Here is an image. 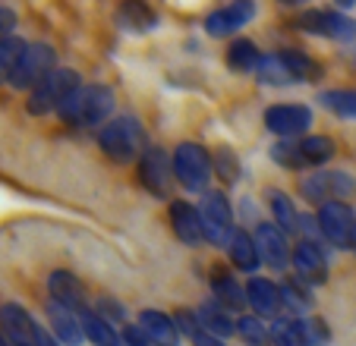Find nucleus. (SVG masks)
I'll return each instance as SVG.
<instances>
[{
	"label": "nucleus",
	"instance_id": "nucleus-1",
	"mask_svg": "<svg viewBox=\"0 0 356 346\" xmlns=\"http://www.w3.org/2000/svg\"><path fill=\"white\" fill-rule=\"evenodd\" d=\"M57 113L70 126H101L114 113V92L108 85H82L63 101Z\"/></svg>",
	"mask_w": 356,
	"mask_h": 346
},
{
	"label": "nucleus",
	"instance_id": "nucleus-2",
	"mask_svg": "<svg viewBox=\"0 0 356 346\" xmlns=\"http://www.w3.org/2000/svg\"><path fill=\"white\" fill-rule=\"evenodd\" d=\"M98 142L101 151L117 164H127V160H136L139 154H145V133H142L136 117H117V120L104 123Z\"/></svg>",
	"mask_w": 356,
	"mask_h": 346
},
{
	"label": "nucleus",
	"instance_id": "nucleus-3",
	"mask_svg": "<svg viewBox=\"0 0 356 346\" xmlns=\"http://www.w3.org/2000/svg\"><path fill=\"white\" fill-rule=\"evenodd\" d=\"M170 164H174V180L180 183L183 189H189V192H205V186H209V180H211V170H215V164H211L205 148L195 145V142H183V145H177Z\"/></svg>",
	"mask_w": 356,
	"mask_h": 346
},
{
	"label": "nucleus",
	"instance_id": "nucleus-4",
	"mask_svg": "<svg viewBox=\"0 0 356 346\" xmlns=\"http://www.w3.org/2000/svg\"><path fill=\"white\" fill-rule=\"evenodd\" d=\"M79 88H82L79 76H76L73 69H54L47 79H41L38 85L32 88V94H29V113L44 117V113H51V110H60L63 101L73 92H79Z\"/></svg>",
	"mask_w": 356,
	"mask_h": 346
},
{
	"label": "nucleus",
	"instance_id": "nucleus-5",
	"mask_svg": "<svg viewBox=\"0 0 356 346\" xmlns=\"http://www.w3.org/2000/svg\"><path fill=\"white\" fill-rule=\"evenodd\" d=\"M202 233L205 240L215 242V246H227L234 240L236 226H234V211H230L227 199L221 192H205L202 195Z\"/></svg>",
	"mask_w": 356,
	"mask_h": 346
},
{
	"label": "nucleus",
	"instance_id": "nucleus-6",
	"mask_svg": "<svg viewBox=\"0 0 356 346\" xmlns=\"http://www.w3.org/2000/svg\"><path fill=\"white\" fill-rule=\"evenodd\" d=\"M318 220V233L322 240H328L337 249H350L353 246V233H356V214L347 201H328L318 208L316 214Z\"/></svg>",
	"mask_w": 356,
	"mask_h": 346
},
{
	"label": "nucleus",
	"instance_id": "nucleus-7",
	"mask_svg": "<svg viewBox=\"0 0 356 346\" xmlns=\"http://www.w3.org/2000/svg\"><path fill=\"white\" fill-rule=\"evenodd\" d=\"M54 63H57V53L51 44H29L22 51L19 63H16L13 76H10V85L13 88H35L41 79L54 73Z\"/></svg>",
	"mask_w": 356,
	"mask_h": 346
},
{
	"label": "nucleus",
	"instance_id": "nucleus-8",
	"mask_svg": "<svg viewBox=\"0 0 356 346\" xmlns=\"http://www.w3.org/2000/svg\"><path fill=\"white\" fill-rule=\"evenodd\" d=\"M296 26H300L302 32L325 35V38H334V41L356 38V22L347 19L343 13H337V10H306V13L296 19Z\"/></svg>",
	"mask_w": 356,
	"mask_h": 346
},
{
	"label": "nucleus",
	"instance_id": "nucleus-9",
	"mask_svg": "<svg viewBox=\"0 0 356 346\" xmlns=\"http://www.w3.org/2000/svg\"><path fill=\"white\" fill-rule=\"evenodd\" d=\"M302 199L318 201V205H328V201H341L343 195L353 192V180L341 170H328V173H312L300 183Z\"/></svg>",
	"mask_w": 356,
	"mask_h": 346
},
{
	"label": "nucleus",
	"instance_id": "nucleus-10",
	"mask_svg": "<svg viewBox=\"0 0 356 346\" xmlns=\"http://www.w3.org/2000/svg\"><path fill=\"white\" fill-rule=\"evenodd\" d=\"M256 249H259V258H262L265 265H271L275 271H284V267L293 261V249L287 246V233H284L277 224L256 226Z\"/></svg>",
	"mask_w": 356,
	"mask_h": 346
},
{
	"label": "nucleus",
	"instance_id": "nucleus-11",
	"mask_svg": "<svg viewBox=\"0 0 356 346\" xmlns=\"http://www.w3.org/2000/svg\"><path fill=\"white\" fill-rule=\"evenodd\" d=\"M309 123H312V110L302 104H275L265 110V126L275 135H284V139L306 133Z\"/></svg>",
	"mask_w": 356,
	"mask_h": 346
},
{
	"label": "nucleus",
	"instance_id": "nucleus-12",
	"mask_svg": "<svg viewBox=\"0 0 356 346\" xmlns=\"http://www.w3.org/2000/svg\"><path fill=\"white\" fill-rule=\"evenodd\" d=\"M139 176L145 183V189H152L155 195H168L170 183H174V164L168 160V154L161 148H145L139 160Z\"/></svg>",
	"mask_w": 356,
	"mask_h": 346
},
{
	"label": "nucleus",
	"instance_id": "nucleus-13",
	"mask_svg": "<svg viewBox=\"0 0 356 346\" xmlns=\"http://www.w3.org/2000/svg\"><path fill=\"white\" fill-rule=\"evenodd\" d=\"M293 267L302 283H325V280H328V258H325L318 242L302 240L300 246L293 249Z\"/></svg>",
	"mask_w": 356,
	"mask_h": 346
},
{
	"label": "nucleus",
	"instance_id": "nucleus-14",
	"mask_svg": "<svg viewBox=\"0 0 356 346\" xmlns=\"http://www.w3.org/2000/svg\"><path fill=\"white\" fill-rule=\"evenodd\" d=\"M82 312H73V308L60 306V302H47V321H51V333H54L60 343L67 346H79L86 340V331H82Z\"/></svg>",
	"mask_w": 356,
	"mask_h": 346
},
{
	"label": "nucleus",
	"instance_id": "nucleus-15",
	"mask_svg": "<svg viewBox=\"0 0 356 346\" xmlns=\"http://www.w3.org/2000/svg\"><path fill=\"white\" fill-rule=\"evenodd\" d=\"M252 13H256V7L252 3H230V7H221V10H211L209 19H205V32L211 35V38H227L230 32H236L240 26H246L249 19H252Z\"/></svg>",
	"mask_w": 356,
	"mask_h": 346
},
{
	"label": "nucleus",
	"instance_id": "nucleus-16",
	"mask_svg": "<svg viewBox=\"0 0 356 346\" xmlns=\"http://www.w3.org/2000/svg\"><path fill=\"white\" fill-rule=\"evenodd\" d=\"M47 290H51V299L60 302V306L73 308V312H86V290L82 283L73 277L70 271H54L47 277Z\"/></svg>",
	"mask_w": 356,
	"mask_h": 346
},
{
	"label": "nucleus",
	"instance_id": "nucleus-17",
	"mask_svg": "<svg viewBox=\"0 0 356 346\" xmlns=\"http://www.w3.org/2000/svg\"><path fill=\"white\" fill-rule=\"evenodd\" d=\"M139 327L152 346H180V331H177L174 318H168L164 312L145 308V312L139 315Z\"/></svg>",
	"mask_w": 356,
	"mask_h": 346
},
{
	"label": "nucleus",
	"instance_id": "nucleus-18",
	"mask_svg": "<svg viewBox=\"0 0 356 346\" xmlns=\"http://www.w3.org/2000/svg\"><path fill=\"white\" fill-rule=\"evenodd\" d=\"M170 224H174L177 240H183L186 246H195V242L205 240V233H202L199 208L186 205V201H174V205H170Z\"/></svg>",
	"mask_w": 356,
	"mask_h": 346
},
{
	"label": "nucleus",
	"instance_id": "nucleus-19",
	"mask_svg": "<svg viewBox=\"0 0 356 346\" xmlns=\"http://www.w3.org/2000/svg\"><path fill=\"white\" fill-rule=\"evenodd\" d=\"M246 302L256 308L259 315H277L284 308L281 286L271 283V280H265V277H252L246 283Z\"/></svg>",
	"mask_w": 356,
	"mask_h": 346
},
{
	"label": "nucleus",
	"instance_id": "nucleus-20",
	"mask_svg": "<svg viewBox=\"0 0 356 346\" xmlns=\"http://www.w3.org/2000/svg\"><path fill=\"white\" fill-rule=\"evenodd\" d=\"M195 318H199V327L205 333H211V337H230V333L236 331V321L230 318V308H224L218 299L205 302V306L195 312Z\"/></svg>",
	"mask_w": 356,
	"mask_h": 346
},
{
	"label": "nucleus",
	"instance_id": "nucleus-21",
	"mask_svg": "<svg viewBox=\"0 0 356 346\" xmlns=\"http://www.w3.org/2000/svg\"><path fill=\"white\" fill-rule=\"evenodd\" d=\"M331 154H334V142L328 135H306V139L296 142V170L328 164Z\"/></svg>",
	"mask_w": 356,
	"mask_h": 346
},
{
	"label": "nucleus",
	"instance_id": "nucleus-22",
	"mask_svg": "<svg viewBox=\"0 0 356 346\" xmlns=\"http://www.w3.org/2000/svg\"><path fill=\"white\" fill-rule=\"evenodd\" d=\"M256 76L265 82V85H293V82H300V79H296V73L290 69L284 51L262 57V60H259V67H256Z\"/></svg>",
	"mask_w": 356,
	"mask_h": 346
},
{
	"label": "nucleus",
	"instance_id": "nucleus-23",
	"mask_svg": "<svg viewBox=\"0 0 356 346\" xmlns=\"http://www.w3.org/2000/svg\"><path fill=\"white\" fill-rule=\"evenodd\" d=\"M230 261H234L243 274H252L259 265H262L259 249H256V240H252L246 230H236L234 240H230Z\"/></svg>",
	"mask_w": 356,
	"mask_h": 346
},
{
	"label": "nucleus",
	"instance_id": "nucleus-24",
	"mask_svg": "<svg viewBox=\"0 0 356 346\" xmlns=\"http://www.w3.org/2000/svg\"><path fill=\"white\" fill-rule=\"evenodd\" d=\"M79 318H82L86 340H92L95 346H120V340H117V333H114V324H111V321L104 318L101 312H92V308H86Z\"/></svg>",
	"mask_w": 356,
	"mask_h": 346
},
{
	"label": "nucleus",
	"instance_id": "nucleus-25",
	"mask_svg": "<svg viewBox=\"0 0 356 346\" xmlns=\"http://www.w3.org/2000/svg\"><path fill=\"white\" fill-rule=\"evenodd\" d=\"M211 286H215V299L221 302L224 308H243L246 306V290H243L240 283H236L230 274H215V280H211Z\"/></svg>",
	"mask_w": 356,
	"mask_h": 346
},
{
	"label": "nucleus",
	"instance_id": "nucleus-26",
	"mask_svg": "<svg viewBox=\"0 0 356 346\" xmlns=\"http://www.w3.org/2000/svg\"><path fill=\"white\" fill-rule=\"evenodd\" d=\"M117 22L127 32H148V28H155V13L142 3H127L117 10Z\"/></svg>",
	"mask_w": 356,
	"mask_h": 346
},
{
	"label": "nucleus",
	"instance_id": "nucleus-27",
	"mask_svg": "<svg viewBox=\"0 0 356 346\" xmlns=\"http://www.w3.org/2000/svg\"><path fill=\"white\" fill-rule=\"evenodd\" d=\"M318 101H322L331 113H337V117L356 120V88H331V92H325Z\"/></svg>",
	"mask_w": 356,
	"mask_h": 346
},
{
	"label": "nucleus",
	"instance_id": "nucleus-28",
	"mask_svg": "<svg viewBox=\"0 0 356 346\" xmlns=\"http://www.w3.org/2000/svg\"><path fill=\"white\" fill-rule=\"evenodd\" d=\"M268 331L277 346H306V333H302L300 318H275V324Z\"/></svg>",
	"mask_w": 356,
	"mask_h": 346
},
{
	"label": "nucleus",
	"instance_id": "nucleus-29",
	"mask_svg": "<svg viewBox=\"0 0 356 346\" xmlns=\"http://www.w3.org/2000/svg\"><path fill=\"white\" fill-rule=\"evenodd\" d=\"M259 47L252 44L249 38H240V41H234L230 44V51H227V63L234 69H240V73H249V69H256L259 67Z\"/></svg>",
	"mask_w": 356,
	"mask_h": 346
},
{
	"label": "nucleus",
	"instance_id": "nucleus-30",
	"mask_svg": "<svg viewBox=\"0 0 356 346\" xmlns=\"http://www.w3.org/2000/svg\"><path fill=\"white\" fill-rule=\"evenodd\" d=\"M236 333H240L243 343H249V346H265L271 340V331L256 315H240V318H236Z\"/></svg>",
	"mask_w": 356,
	"mask_h": 346
},
{
	"label": "nucleus",
	"instance_id": "nucleus-31",
	"mask_svg": "<svg viewBox=\"0 0 356 346\" xmlns=\"http://www.w3.org/2000/svg\"><path fill=\"white\" fill-rule=\"evenodd\" d=\"M268 201H271V211H275L277 226H281L284 233H290V230H296V226H300V214H296L293 201H290L287 195H284V192H268Z\"/></svg>",
	"mask_w": 356,
	"mask_h": 346
},
{
	"label": "nucleus",
	"instance_id": "nucleus-32",
	"mask_svg": "<svg viewBox=\"0 0 356 346\" xmlns=\"http://www.w3.org/2000/svg\"><path fill=\"white\" fill-rule=\"evenodd\" d=\"M26 47L29 44L22 38H16V35L0 44V82H10V76H13V69H16V63H19Z\"/></svg>",
	"mask_w": 356,
	"mask_h": 346
},
{
	"label": "nucleus",
	"instance_id": "nucleus-33",
	"mask_svg": "<svg viewBox=\"0 0 356 346\" xmlns=\"http://www.w3.org/2000/svg\"><path fill=\"white\" fill-rule=\"evenodd\" d=\"M281 296H284V306L287 308H293L296 315H302L306 308L312 306V296L306 293V286L302 283H296V280H287V283L281 286Z\"/></svg>",
	"mask_w": 356,
	"mask_h": 346
},
{
	"label": "nucleus",
	"instance_id": "nucleus-34",
	"mask_svg": "<svg viewBox=\"0 0 356 346\" xmlns=\"http://www.w3.org/2000/svg\"><path fill=\"white\" fill-rule=\"evenodd\" d=\"M302 333H306V346L328 343V327H325L322 321H306L302 318Z\"/></svg>",
	"mask_w": 356,
	"mask_h": 346
},
{
	"label": "nucleus",
	"instance_id": "nucleus-35",
	"mask_svg": "<svg viewBox=\"0 0 356 346\" xmlns=\"http://www.w3.org/2000/svg\"><path fill=\"white\" fill-rule=\"evenodd\" d=\"M218 170L224 173V180H227V183H234V180H236V173H240V167H236L234 151H227V148H224V151L218 154Z\"/></svg>",
	"mask_w": 356,
	"mask_h": 346
},
{
	"label": "nucleus",
	"instance_id": "nucleus-36",
	"mask_svg": "<svg viewBox=\"0 0 356 346\" xmlns=\"http://www.w3.org/2000/svg\"><path fill=\"white\" fill-rule=\"evenodd\" d=\"M13 28H16V13L10 7H0V44L13 38Z\"/></svg>",
	"mask_w": 356,
	"mask_h": 346
},
{
	"label": "nucleus",
	"instance_id": "nucleus-37",
	"mask_svg": "<svg viewBox=\"0 0 356 346\" xmlns=\"http://www.w3.org/2000/svg\"><path fill=\"white\" fill-rule=\"evenodd\" d=\"M189 340H193V346H224L221 340H218V337H211V333H205V331H202V327H199V331H195Z\"/></svg>",
	"mask_w": 356,
	"mask_h": 346
},
{
	"label": "nucleus",
	"instance_id": "nucleus-38",
	"mask_svg": "<svg viewBox=\"0 0 356 346\" xmlns=\"http://www.w3.org/2000/svg\"><path fill=\"white\" fill-rule=\"evenodd\" d=\"M101 312H108L111 318H117V321H123V318H127V312H123V308L117 306L114 299H101Z\"/></svg>",
	"mask_w": 356,
	"mask_h": 346
},
{
	"label": "nucleus",
	"instance_id": "nucleus-39",
	"mask_svg": "<svg viewBox=\"0 0 356 346\" xmlns=\"http://www.w3.org/2000/svg\"><path fill=\"white\" fill-rule=\"evenodd\" d=\"M38 346H60V343H57L54 333H47L44 327H38Z\"/></svg>",
	"mask_w": 356,
	"mask_h": 346
},
{
	"label": "nucleus",
	"instance_id": "nucleus-40",
	"mask_svg": "<svg viewBox=\"0 0 356 346\" xmlns=\"http://www.w3.org/2000/svg\"><path fill=\"white\" fill-rule=\"evenodd\" d=\"M0 346H10V340L3 337V331H0Z\"/></svg>",
	"mask_w": 356,
	"mask_h": 346
},
{
	"label": "nucleus",
	"instance_id": "nucleus-41",
	"mask_svg": "<svg viewBox=\"0 0 356 346\" xmlns=\"http://www.w3.org/2000/svg\"><path fill=\"white\" fill-rule=\"evenodd\" d=\"M350 249H353V252H356V233H353V246H350Z\"/></svg>",
	"mask_w": 356,
	"mask_h": 346
},
{
	"label": "nucleus",
	"instance_id": "nucleus-42",
	"mask_svg": "<svg viewBox=\"0 0 356 346\" xmlns=\"http://www.w3.org/2000/svg\"><path fill=\"white\" fill-rule=\"evenodd\" d=\"M120 346H127V343H120Z\"/></svg>",
	"mask_w": 356,
	"mask_h": 346
}]
</instances>
